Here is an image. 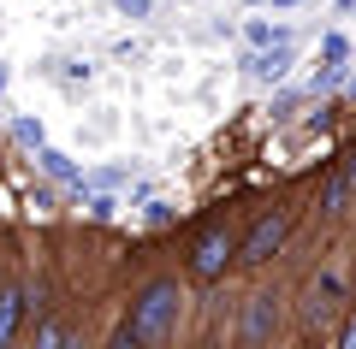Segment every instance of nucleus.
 Segmentation results:
<instances>
[{
    "label": "nucleus",
    "mask_w": 356,
    "mask_h": 349,
    "mask_svg": "<svg viewBox=\"0 0 356 349\" xmlns=\"http://www.w3.org/2000/svg\"><path fill=\"white\" fill-rule=\"evenodd\" d=\"M178 314H184V290H178V278H154V284L137 290L131 320L119 325V343H161V337L178 332Z\"/></svg>",
    "instance_id": "obj_1"
},
{
    "label": "nucleus",
    "mask_w": 356,
    "mask_h": 349,
    "mask_svg": "<svg viewBox=\"0 0 356 349\" xmlns=\"http://www.w3.org/2000/svg\"><path fill=\"white\" fill-rule=\"evenodd\" d=\"M291 237V213L285 207H273V213H261V219L250 225V237L238 243V261L243 266H267L273 255H280V243Z\"/></svg>",
    "instance_id": "obj_2"
},
{
    "label": "nucleus",
    "mask_w": 356,
    "mask_h": 349,
    "mask_svg": "<svg viewBox=\"0 0 356 349\" xmlns=\"http://www.w3.org/2000/svg\"><path fill=\"white\" fill-rule=\"evenodd\" d=\"M232 255H238V243H232V231H202L191 249V273L202 278V284H214V278H226Z\"/></svg>",
    "instance_id": "obj_3"
},
{
    "label": "nucleus",
    "mask_w": 356,
    "mask_h": 349,
    "mask_svg": "<svg viewBox=\"0 0 356 349\" xmlns=\"http://www.w3.org/2000/svg\"><path fill=\"white\" fill-rule=\"evenodd\" d=\"M24 314H30V296H24V284H0V349H6V343L18 337Z\"/></svg>",
    "instance_id": "obj_4"
},
{
    "label": "nucleus",
    "mask_w": 356,
    "mask_h": 349,
    "mask_svg": "<svg viewBox=\"0 0 356 349\" xmlns=\"http://www.w3.org/2000/svg\"><path fill=\"white\" fill-rule=\"evenodd\" d=\"M291 60H297V53H291V42H273V48L250 53L243 65H250V77H261V83H280V77L291 71Z\"/></svg>",
    "instance_id": "obj_5"
},
{
    "label": "nucleus",
    "mask_w": 356,
    "mask_h": 349,
    "mask_svg": "<svg viewBox=\"0 0 356 349\" xmlns=\"http://www.w3.org/2000/svg\"><path fill=\"white\" fill-rule=\"evenodd\" d=\"M273 325H280V308H273V296H250V308H243V343H261V337H273Z\"/></svg>",
    "instance_id": "obj_6"
},
{
    "label": "nucleus",
    "mask_w": 356,
    "mask_h": 349,
    "mask_svg": "<svg viewBox=\"0 0 356 349\" xmlns=\"http://www.w3.org/2000/svg\"><path fill=\"white\" fill-rule=\"evenodd\" d=\"M350 189H356V154H350V160H344L339 172L327 178V189H321V213H339L344 201H350Z\"/></svg>",
    "instance_id": "obj_7"
},
{
    "label": "nucleus",
    "mask_w": 356,
    "mask_h": 349,
    "mask_svg": "<svg viewBox=\"0 0 356 349\" xmlns=\"http://www.w3.org/2000/svg\"><path fill=\"white\" fill-rule=\"evenodd\" d=\"M332 308H339V278L327 273V278H321L315 290H309V308H303V314H309V320H327Z\"/></svg>",
    "instance_id": "obj_8"
},
{
    "label": "nucleus",
    "mask_w": 356,
    "mask_h": 349,
    "mask_svg": "<svg viewBox=\"0 0 356 349\" xmlns=\"http://www.w3.org/2000/svg\"><path fill=\"white\" fill-rule=\"evenodd\" d=\"M250 42H255V48H273V42H291V30L267 24V18H250Z\"/></svg>",
    "instance_id": "obj_9"
},
{
    "label": "nucleus",
    "mask_w": 356,
    "mask_h": 349,
    "mask_svg": "<svg viewBox=\"0 0 356 349\" xmlns=\"http://www.w3.org/2000/svg\"><path fill=\"white\" fill-rule=\"evenodd\" d=\"M321 60H327V65H344V60H350V42H344L339 30H332V36L321 42Z\"/></svg>",
    "instance_id": "obj_10"
},
{
    "label": "nucleus",
    "mask_w": 356,
    "mask_h": 349,
    "mask_svg": "<svg viewBox=\"0 0 356 349\" xmlns=\"http://www.w3.org/2000/svg\"><path fill=\"white\" fill-rule=\"evenodd\" d=\"M42 166H48V172L60 178V184H77V172H72V166H65V154H54V148H42Z\"/></svg>",
    "instance_id": "obj_11"
},
{
    "label": "nucleus",
    "mask_w": 356,
    "mask_h": 349,
    "mask_svg": "<svg viewBox=\"0 0 356 349\" xmlns=\"http://www.w3.org/2000/svg\"><path fill=\"white\" fill-rule=\"evenodd\" d=\"M65 337H72V332H65L60 320H48V325H36V343H42V349H54V343H65Z\"/></svg>",
    "instance_id": "obj_12"
},
{
    "label": "nucleus",
    "mask_w": 356,
    "mask_h": 349,
    "mask_svg": "<svg viewBox=\"0 0 356 349\" xmlns=\"http://www.w3.org/2000/svg\"><path fill=\"white\" fill-rule=\"evenodd\" d=\"M119 12H125V18H143V12H149V0H119Z\"/></svg>",
    "instance_id": "obj_13"
},
{
    "label": "nucleus",
    "mask_w": 356,
    "mask_h": 349,
    "mask_svg": "<svg viewBox=\"0 0 356 349\" xmlns=\"http://www.w3.org/2000/svg\"><path fill=\"white\" fill-rule=\"evenodd\" d=\"M339 343H344V349H356V314H350V325L339 332Z\"/></svg>",
    "instance_id": "obj_14"
}]
</instances>
